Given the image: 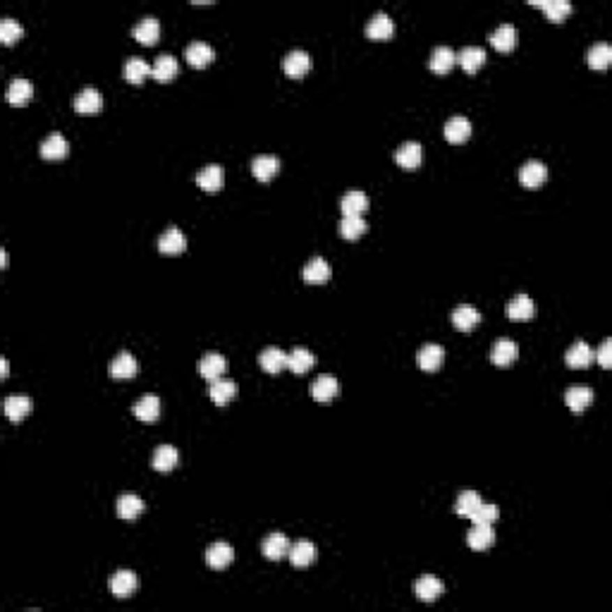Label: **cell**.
<instances>
[{
    "instance_id": "4fadbf2b",
    "label": "cell",
    "mask_w": 612,
    "mask_h": 612,
    "mask_svg": "<svg viewBox=\"0 0 612 612\" xmlns=\"http://www.w3.org/2000/svg\"><path fill=\"white\" fill-rule=\"evenodd\" d=\"M67 151H70V144H67V139L63 137V134L53 132L48 134L46 139H43L41 144V158L46 161H63L67 156Z\"/></svg>"
},
{
    "instance_id": "52a82bcc",
    "label": "cell",
    "mask_w": 612,
    "mask_h": 612,
    "mask_svg": "<svg viewBox=\"0 0 612 612\" xmlns=\"http://www.w3.org/2000/svg\"><path fill=\"white\" fill-rule=\"evenodd\" d=\"M139 586V579L134 572H117V574H113V579H110V593H113L115 598H129L134 596V591H137Z\"/></svg>"
},
{
    "instance_id": "ba28073f",
    "label": "cell",
    "mask_w": 612,
    "mask_h": 612,
    "mask_svg": "<svg viewBox=\"0 0 612 612\" xmlns=\"http://www.w3.org/2000/svg\"><path fill=\"white\" fill-rule=\"evenodd\" d=\"M330 275H333V271H330V263L325 261V258L316 256L311 258V261L304 266V271H301V278L306 280L308 285H323L330 280Z\"/></svg>"
},
{
    "instance_id": "e575fe53",
    "label": "cell",
    "mask_w": 612,
    "mask_h": 612,
    "mask_svg": "<svg viewBox=\"0 0 612 612\" xmlns=\"http://www.w3.org/2000/svg\"><path fill=\"white\" fill-rule=\"evenodd\" d=\"M491 46L500 50V53H509L516 46V29L512 24H500L495 31L491 33Z\"/></svg>"
},
{
    "instance_id": "f546056e",
    "label": "cell",
    "mask_w": 612,
    "mask_h": 612,
    "mask_svg": "<svg viewBox=\"0 0 612 612\" xmlns=\"http://www.w3.org/2000/svg\"><path fill=\"white\" fill-rule=\"evenodd\" d=\"M567 366L569 368H586L588 364L593 361V350L586 345V342H574V345L567 350V357H565Z\"/></svg>"
},
{
    "instance_id": "44dd1931",
    "label": "cell",
    "mask_w": 612,
    "mask_h": 612,
    "mask_svg": "<svg viewBox=\"0 0 612 612\" xmlns=\"http://www.w3.org/2000/svg\"><path fill=\"white\" fill-rule=\"evenodd\" d=\"M132 33L142 46H154L161 36V22L156 20V17H144V20L134 27Z\"/></svg>"
},
{
    "instance_id": "7bdbcfd3",
    "label": "cell",
    "mask_w": 612,
    "mask_h": 612,
    "mask_svg": "<svg viewBox=\"0 0 612 612\" xmlns=\"http://www.w3.org/2000/svg\"><path fill=\"white\" fill-rule=\"evenodd\" d=\"M149 75H154V67L146 63V60H142V58H129L127 63H125V80L129 84H142Z\"/></svg>"
},
{
    "instance_id": "5b68a950",
    "label": "cell",
    "mask_w": 612,
    "mask_h": 612,
    "mask_svg": "<svg viewBox=\"0 0 612 612\" xmlns=\"http://www.w3.org/2000/svg\"><path fill=\"white\" fill-rule=\"evenodd\" d=\"M548 179V167L543 165L541 161H529L519 167V182L529 189L541 187L543 182Z\"/></svg>"
},
{
    "instance_id": "b9f144b4",
    "label": "cell",
    "mask_w": 612,
    "mask_h": 612,
    "mask_svg": "<svg viewBox=\"0 0 612 612\" xmlns=\"http://www.w3.org/2000/svg\"><path fill=\"white\" fill-rule=\"evenodd\" d=\"M177 72H179L177 58H172V55H167V53L158 55V60H156V65H154V77H156V80H158V82H170V80H175V77H177Z\"/></svg>"
},
{
    "instance_id": "7dc6e473",
    "label": "cell",
    "mask_w": 612,
    "mask_h": 612,
    "mask_svg": "<svg viewBox=\"0 0 612 612\" xmlns=\"http://www.w3.org/2000/svg\"><path fill=\"white\" fill-rule=\"evenodd\" d=\"M22 36H24V27H22L20 22L10 20V17H5V20L0 22V41H3L5 46L20 41Z\"/></svg>"
},
{
    "instance_id": "f6af8a7d",
    "label": "cell",
    "mask_w": 612,
    "mask_h": 612,
    "mask_svg": "<svg viewBox=\"0 0 612 612\" xmlns=\"http://www.w3.org/2000/svg\"><path fill=\"white\" fill-rule=\"evenodd\" d=\"M586 63L591 70H605V67L612 63V48L608 43H596V46L588 48Z\"/></svg>"
},
{
    "instance_id": "3957f363",
    "label": "cell",
    "mask_w": 612,
    "mask_h": 612,
    "mask_svg": "<svg viewBox=\"0 0 612 612\" xmlns=\"http://www.w3.org/2000/svg\"><path fill=\"white\" fill-rule=\"evenodd\" d=\"M442 364H445V350H442L440 345H426L419 350L417 354V366L421 371H428V373H433V371L442 368Z\"/></svg>"
},
{
    "instance_id": "30bf717a",
    "label": "cell",
    "mask_w": 612,
    "mask_h": 612,
    "mask_svg": "<svg viewBox=\"0 0 612 612\" xmlns=\"http://www.w3.org/2000/svg\"><path fill=\"white\" fill-rule=\"evenodd\" d=\"M223 182H225V175H223L221 165H206L196 172V184L209 194H216L223 187Z\"/></svg>"
},
{
    "instance_id": "d4e9b609",
    "label": "cell",
    "mask_w": 612,
    "mask_h": 612,
    "mask_svg": "<svg viewBox=\"0 0 612 612\" xmlns=\"http://www.w3.org/2000/svg\"><path fill=\"white\" fill-rule=\"evenodd\" d=\"M452 323H454V328H457V330H462V333H469V330H474L476 325L481 323L479 308H474V306H469V304L457 306L452 311Z\"/></svg>"
},
{
    "instance_id": "c3c4849f",
    "label": "cell",
    "mask_w": 612,
    "mask_h": 612,
    "mask_svg": "<svg viewBox=\"0 0 612 612\" xmlns=\"http://www.w3.org/2000/svg\"><path fill=\"white\" fill-rule=\"evenodd\" d=\"M469 519L474 521V524H488V526H493V524H495V521L500 519V509L495 507V505H486V502H481V507L476 509V512L471 514Z\"/></svg>"
},
{
    "instance_id": "8992f818",
    "label": "cell",
    "mask_w": 612,
    "mask_h": 612,
    "mask_svg": "<svg viewBox=\"0 0 612 612\" xmlns=\"http://www.w3.org/2000/svg\"><path fill=\"white\" fill-rule=\"evenodd\" d=\"M395 163L400 167H407V170H414L424 163V146L417 142H407L402 144L400 149L395 151Z\"/></svg>"
},
{
    "instance_id": "681fc988",
    "label": "cell",
    "mask_w": 612,
    "mask_h": 612,
    "mask_svg": "<svg viewBox=\"0 0 612 612\" xmlns=\"http://www.w3.org/2000/svg\"><path fill=\"white\" fill-rule=\"evenodd\" d=\"M598 359L600 368H610L612 366V340H603V345H600V350L593 354Z\"/></svg>"
},
{
    "instance_id": "ffe728a7",
    "label": "cell",
    "mask_w": 612,
    "mask_h": 612,
    "mask_svg": "<svg viewBox=\"0 0 612 612\" xmlns=\"http://www.w3.org/2000/svg\"><path fill=\"white\" fill-rule=\"evenodd\" d=\"M442 132H445V139L450 144H464L471 134V122L462 115H454L445 122V129H442Z\"/></svg>"
},
{
    "instance_id": "4316f807",
    "label": "cell",
    "mask_w": 612,
    "mask_h": 612,
    "mask_svg": "<svg viewBox=\"0 0 612 612\" xmlns=\"http://www.w3.org/2000/svg\"><path fill=\"white\" fill-rule=\"evenodd\" d=\"M134 417L144 424H154L161 417V400L156 395H144L142 400L134 404Z\"/></svg>"
},
{
    "instance_id": "6da1fadb",
    "label": "cell",
    "mask_w": 612,
    "mask_h": 612,
    "mask_svg": "<svg viewBox=\"0 0 612 612\" xmlns=\"http://www.w3.org/2000/svg\"><path fill=\"white\" fill-rule=\"evenodd\" d=\"M283 70L288 77L299 80V77H304L306 72L311 70V55H308L306 50H290L283 58Z\"/></svg>"
},
{
    "instance_id": "603a6c76",
    "label": "cell",
    "mask_w": 612,
    "mask_h": 612,
    "mask_svg": "<svg viewBox=\"0 0 612 612\" xmlns=\"http://www.w3.org/2000/svg\"><path fill=\"white\" fill-rule=\"evenodd\" d=\"M516 354H519V350H516V342L507 340V338H502V340H498L495 345H493V350H491V361L495 364V366L505 368V366H509V364L514 361Z\"/></svg>"
},
{
    "instance_id": "4dcf8cb0",
    "label": "cell",
    "mask_w": 612,
    "mask_h": 612,
    "mask_svg": "<svg viewBox=\"0 0 612 612\" xmlns=\"http://www.w3.org/2000/svg\"><path fill=\"white\" fill-rule=\"evenodd\" d=\"M278 170H280V161L275 158V156H258V158L251 161V175L261 179V182L273 179L278 175Z\"/></svg>"
},
{
    "instance_id": "60d3db41",
    "label": "cell",
    "mask_w": 612,
    "mask_h": 612,
    "mask_svg": "<svg viewBox=\"0 0 612 612\" xmlns=\"http://www.w3.org/2000/svg\"><path fill=\"white\" fill-rule=\"evenodd\" d=\"M565 402L574 414H581L593 402V390H588V387H569L565 395Z\"/></svg>"
},
{
    "instance_id": "bcb514c9",
    "label": "cell",
    "mask_w": 612,
    "mask_h": 612,
    "mask_svg": "<svg viewBox=\"0 0 612 612\" xmlns=\"http://www.w3.org/2000/svg\"><path fill=\"white\" fill-rule=\"evenodd\" d=\"M481 502H484V500H481V495L476 491H464V493H459L457 505H454V512L462 514V516H471L481 507Z\"/></svg>"
},
{
    "instance_id": "f1b7e54d",
    "label": "cell",
    "mask_w": 612,
    "mask_h": 612,
    "mask_svg": "<svg viewBox=\"0 0 612 612\" xmlns=\"http://www.w3.org/2000/svg\"><path fill=\"white\" fill-rule=\"evenodd\" d=\"M290 562L294 567H308L316 560V546H313L311 541H297L294 546H290V553H288Z\"/></svg>"
},
{
    "instance_id": "83f0119b",
    "label": "cell",
    "mask_w": 612,
    "mask_h": 612,
    "mask_svg": "<svg viewBox=\"0 0 612 612\" xmlns=\"http://www.w3.org/2000/svg\"><path fill=\"white\" fill-rule=\"evenodd\" d=\"M340 209H342V216H361L368 211V196L364 192H347L345 196H342L340 201Z\"/></svg>"
},
{
    "instance_id": "ab89813d",
    "label": "cell",
    "mask_w": 612,
    "mask_h": 612,
    "mask_svg": "<svg viewBox=\"0 0 612 612\" xmlns=\"http://www.w3.org/2000/svg\"><path fill=\"white\" fill-rule=\"evenodd\" d=\"M313 364H316V357L304 347H297L288 354V368L292 373H306L308 368H313Z\"/></svg>"
},
{
    "instance_id": "2e32d148",
    "label": "cell",
    "mask_w": 612,
    "mask_h": 612,
    "mask_svg": "<svg viewBox=\"0 0 612 612\" xmlns=\"http://www.w3.org/2000/svg\"><path fill=\"white\" fill-rule=\"evenodd\" d=\"M338 392H340V385H338V378H335V375H325L323 373V375H318V378L313 380V385H311L313 400L321 402V404L330 402L335 395H338Z\"/></svg>"
},
{
    "instance_id": "484cf974",
    "label": "cell",
    "mask_w": 612,
    "mask_h": 612,
    "mask_svg": "<svg viewBox=\"0 0 612 612\" xmlns=\"http://www.w3.org/2000/svg\"><path fill=\"white\" fill-rule=\"evenodd\" d=\"M454 63H457V55L450 46H438L433 53H431L428 67L435 72V75H447L452 70Z\"/></svg>"
},
{
    "instance_id": "f907efd6",
    "label": "cell",
    "mask_w": 612,
    "mask_h": 612,
    "mask_svg": "<svg viewBox=\"0 0 612 612\" xmlns=\"http://www.w3.org/2000/svg\"><path fill=\"white\" fill-rule=\"evenodd\" d=\"M0 266L8 268V251L5 249H0Z\"/></svg>"
},
{
    "instance_id": "9c48e42d",
    "label": "cell",
    "mask_w": 612,
    "mask_h": 612,
    "mask_svg": "<svg viewBox=\"0 0 612 612\" xmlns=\"http://www.w3.org/2000/svg\"><path fill=\"white\" fill-rule=\"evenodd\" d=\"M158 249H161V254H165V256H177L187 249V237H184L177 227H167L158 239Z\"/></svg>"
},
{
    "instance_id": "d6a6232c",
    "label": "cell",
    "mask_w": 612,
    "mask_h": 612,
    "mask_svg": "<svg viewBox=\"0 0 612 612\" xmlns=\"http://www.w3.org/2000/svg\"><path fill=\"white\" fill-rule=\"evenodd\" d=\"M177 462H179V452L172 445H161L158 450L154 452V457H151V467L156 471H163V474L175 469Z\"/></svg>"
},
{
    "instance_id": "ac0fdd59",
    "label": "cell",
    "mask_w": 612,
    "mask_h": 612,
    "mask_svg": "<svg viewBox=\"0 0 612 612\" xmlns=\"http://www.w3.org/2000/svg\"><path fill=\"white\" fill-rule=\"evenodd\" d=\"M227 364H225V357L218 354V352H211V354L201 357L199 361V373L204 375L206 380H216V378H223V373H225Z\"/></svg>"
},
{
    "instance_id": "7a4b0ae2",
    "label": "cell",
    "mask_w": 612,
    "mask_h": 612,
    "mask_svg": "<svg viewBox=\"0 0 612 612\" xmlns=\"http://www.w3.org/2000/svg\"><path fill=\"white\" fill-rule=\"evenodd\" d=\"M234 395H237V383H234L232 378H216L209 383V397L218 407L230 404L234 400Z\"/></svg>"
},
{
    "instance_id": "277c9868",
    "label": "cell",
    "mask_w": 612,
    "mask_h": 612,
    "mask_svg": "<svg viewBox=\"0 0 612 612\" xmlns=\"http://www.w3.org/2000/svg\"><path fill=\"white\" fill-rule=\"evenodd\" d=\"M108 373L113 375L115 380H127V378H134V375L139 373V364L137 359H134L129 352H120L113 361H110L108 366Z\"/></svg>"
},
{
    "instance_id": "cb8c5ba5",
    "label": "cell",
    "mask_w": 612,
    "mask_h": 612,
    "mask_svg": "<svg viewBox=\"0 0 612 612\" xmlns=\"http://www.w3.org/2000/svg\"><path fill=\"white\" fill-rule=\"evenodd\" d=\"M536 306H533L529 294H516L512 301L507 304V318L509 321H531Z\"/></svg>"
},
{
    "instance_id": "5bb4252c",
    "label": "cell",
    "mask_w": 612,
    "mask_h": 612,
    "mask_svg": "<svg viewBox=\"0 0 612 612\" xmlns=\"http://www.w3.org/2000/svg\"><path fill=\"white\" fill-rule=\"evenodd\" d=\"M184 58H187V63L192 67H206L213 63V58H216V50H213L209 43L204 41H194L189 43L187 48H184Z\"/></svg>"
},
{
    "instance_id": "d590c367",
    "label": "cell",
    "mask_w": 612,
    "mask_h": 612,
    "mask_svg": "<svg viewBox=\"0 0 612 612\" xmlns=\"http://www.w3.org/2000/svg\"><path fill=\"white\" fill-rule=\"evenodd\" d=\"M258 364H261V368L266 371V373H280V371L288 366V354H285L283 350H278V347H268V350L261 352Z\"/></svg>"
},
{
    "instance_id": "f35d334b",
    "label": "cell",
    "mask_w": 612,
    "mask_h": 612,
    "mask_svg": "<svg viewBox=\"0 0 612 612\" xmlns=\"http://www.w3.org/2000/svg\"><path fill=\"white\" fill-rule=\"evenodd\" d=\"M144 500L139 498V495H120L117 498V505H115V509H117V514H120V519H127V521H132V519H137L139 514L144 512Z\"/></svg>"
},
{
    "instance_id": "7c38bea8",
    "label": "cell",
    "mask_w": 612,
    "mask_h": 612,
    "mask_svg": "<svg viewBox=\"0 0 612 612\" xmlns=\"http://www.w3.org/2000/svg\"><path fill=\"white\" fill-rule=\"evenodd\" d=\"M392 31H395V24H392L390 15L385 13H375L366 27V36L371 41H387L392 36Z\"/></svg>"
},
{
    "instance_id": "e0dca14e",
    "label": "cell",
    "mask_w": 612,
    "mask_h": 612,
    "mask_svg": "<svg viewBox=\"0 0 612 612\" xmlns=\"http://www.w3.org/2000/svg\"><path fill=\"white\" fill-rule=\"evenodd\" d=\"M103 108V96H100V91H96V89H84V91H80L75 96V110L82 115H91V113H98V110Z\"/></svg>"
},
{
    "instance_id": "1f68e13d",
    "label": "cell",
    "mask_w": 612,
    "mask_h": 612,
    "mask_svg": "<svg viewBox=\"0 0 612 612\" xmlns=\"http://www.w3.org/2000/svg\"><path fill=\"white\" fill-rule=\"evenodd\" d=\"M5 96H8V100H10V103H13V105H24V103H29L31 96H33V87H31V82H29V80H24V77H17V80L10 82L8 94H5Z\"/></svg>"
},
{
    "instance_id": "74e56055",
    "label": "cell",
    "mask_w": 612,
    "mask_h": 612,
    "mask_svg": "<svg viewBox=\"0 0 612 612\" xmlns=\"http://www.w3.org/2000/svg\"><path fill=\"white\" fill-rule=\"evenodd\" d=\"M531 5H536V8H541L543 13H546V17L550 22H565V17L572 13V5L565 3V0H531Z\"/></svg>"
},
{
    "instance_id": "8fae6325",
    "label": "cell",
    "mask_w": 612,
    "mask_h": 612,
    "mask_svg": "<svg viewBox=\"0 0 612 612\" xmlns=\"http://www.w3.org/2000/svg\"><path fill=\"white\" fill-rule=\"evenodd\" d=\"M234 562V550L227 543H213V546L206 550V565L211 569H225Z\"/></svg>"
},
{
    "instance_id": "816d5d0a",
    "label": "cell",
    "mask_w": 612,
    "mask_h": 612,
    "mask_svg": "<svg viewBox=\"0 0 612 612\" xmlns=\"http://www.w3.org/2000/svg\"><path fill=\"white\" fill-rule=\"evenodd\" d=\"M0 373H3V375H8V373H10V366H8V361H5V359H3V361H0Z\"/></svg>"
},
{
    "instance_id": "7402d4cb",
    "label": "cell",
    "mask_w": 612,
    "mask_h": 612,
    "mask_svg": "<svg viewBox=\"0 0 612 612\" xmlns=\"http://www.w3.org/2000/svg\"><path fill=\"white\" fill-rule=\"evenodd\" d=\"M414 593H417V598L424 600V603H433V600H438L442 593H445V583H442L440 579H435V576H424V579L417 581Z\"/></svg>"
},
{
    "instance_id": "9a60e30c",
    "label": "cell",
    "mask_w": 612,
    "mask_h": 612,
    "mask_svg": "<svg viewBox=\"0 0 612 612\" xmlns=\"http://www.w3.org/2000/svg\"><path fill=\"white\" fill-rule=\"evenodd\" d=\"M263 555H266L268 560H273V562H278V560H283L285 555L290 553V538L285 536V533H271V536L263 538Z\"/></svg>"
},
{
    "instance_id": "ee69618b",
    "label": "cell",
    "mask_w": 612,
    "mask_h": 612,
    "mask_svg": "<svg viewBox=\"0 0 612 612\" xmlns=\"http://www.w3.org/2000/svg\"><path fill=\"white\" fill-rule=\"evenodd\" d=\"M338 230H340V237H345V239H359L368 230V225H366V221H364L361 216H342Z\"/></svg>"
},
{
    "instance_id": "8d00e7d4",
    "label": "cell",
    "mask_w": 612,
    "mask_h": 612,
    "mask_svg": "<svg viewBox=\"0 0 612 612\" xmlns=\"http://www.w3.org/2000/svg\"><path fill=\"white\" fill-rule=\"evenodd\" d=\"M29 412H31V400L27 395H13L5 400V417L13 421V424H20Z\"/></svg>"
},
{
    "instance_id": "836d02e7",
    "label": "cell",
    "mask_w": 612,
    "mask_h": 612,
    "mask_svg": "<svg viewBox=\"0 0 612 612\" xmlns=\"http://www.w3.org/2000/svg\"><path fill=\"white\" fill-rule=\"evenodd\" d=\"M457 60H459V65H462L464 72L474 75V72H479V67L486 63V50L481 46H467V48L459 50Z\"/></svg>"
},
{
    "instance_id": "d6986e66",
    "label": "cell",
    "mask_w": 612,
    "mask_h": 612,
    "mask_svg": "<svg viewBox=\"0 0 612 612\" xmlns=\"http://www.w3.org/2000/svg\"><path fill=\"white\" fill-rule=\"evenodd\" d=\"M467 543H469L471 550H476V553L488 550L493 543H495V531H493V526H488V524H474V529L467 533Z\"/></svg>"
}]
</instances>
